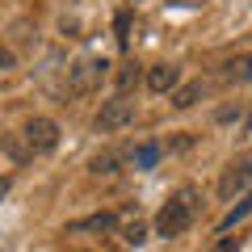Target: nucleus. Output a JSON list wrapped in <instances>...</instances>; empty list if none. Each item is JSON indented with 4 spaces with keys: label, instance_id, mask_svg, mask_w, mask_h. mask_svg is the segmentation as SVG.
<instances>
[{
    "label": "nucleus",
    "instance_id": "f257e3e1",
    "mask_svg": "<svg viewBox=\"0 0 252 252\" xmlns=\"http://www.w3.org/2000/svg\"><path fill=\"white\" fill-rule=\"evenodd\" d=\"M198 210H202V193L193 185H181L177 193L156 210V235H160V240L185 235L189 227H193V219H198Z\"/></svg>",
    "mask_w": 252,
    "mask_h": 252
},
{
    "label": "nucleus",
    "instance_id": "f03ea898",
    "mask_svg": "<svg viewBox=\"0 0 252 252\" xmlns=\"http://www.w3.org/2000/svg\"><path fill=\"white\" fill-rule=\"evenodd\" d=\"M105 76H109V59H105V55H80V59L67 67L63 89H67V97H89V93L101 89Z\"/></svg>",
    "mask_w": 252,
    "mask_h": 252
},
{
    "label": "nucleus",
    "instance_id": "7ed1b4c3",
    "mask_svg": "<svg viewBox=\"0 0 252 252\" xmlns=\"http://www.w3.org/2000/svg\"><path fill=\"white\" fill-rule=\"evenodd\" d=\"M135 118H139V105L130 97H109V101H101L97 118H93V130L97 135H118L126 126H135Z\"/></svg>",
    "mask_w": 252,
    "mask_h": 252
},
{
    "label": "nucleus",
    "instance_id": "20e7f679",
    "mask_svg": "<svg viewBox=\"0 0 252 252\" xmlns=\"http://www.w3.org/2000/svg\"><path fill=\"white\" fill-rule=\"evenodd\" d=\"M17 139L26 143L30 156H51L55 147H59V122H55V118H30Z\"/></svg>",
    "mask_w": 252,
    "mask_h": 252
},
{
    "label": "nucleus",
    "instance_id": "39448f33",
    "mask_svg": "<svg viewBox=\"0 0 252 252\" xmlns=\"http://www.w3.org/2000/svg\"><path fill=\"white\" fill-rule=\"evenodd\" d=\"M252 193V160H240L231 164V168H223V177H219V198L223 202H240Z\"/></svg>",
    "mask_w": 252,
    "mask_h": 252
},
{
    "label": "nucleus",
    "instance_id": "423d86ee",
    "mask_svg": "<svg viewBox=\"0 0 252 252\" xmlns=\"http://www.w3.org/2000/svg\"><path fill=\"white\" fill-rule=\"evenodd\" d=\"M143 84L152 93H177L181 89V67L177 63H156V67L143 72Z\"/></svg>",
    "mask_w": 252,
    "mask_h": 252
},
{
    "label": "nucleus",
    "instance_id": "0eeeda50",
    "mask_svg": "<svg viewBox=\"0 0 252 252\" xmlns=\"http://www.w3.org/2000/svg\"><path fill=\"white\" fill-rule=\"evenodd\" d=\"M118 227V215H89V219H76L67 231L72 235H80V231H97V235H109Z\"/></svg>",
    "mask_w": 252,
    "mask_h": 252
},
{
    "label": "nucleus",
    "instance_id": "6e6552de",
    "mask_svg": "<svg viewBox=\"0 0 252 252\" xmlns=\"http://www.w3.org/2000/svg\"><path fill=\"white\" fill-rule=\"evenodd\" d=\"M202 97H206V84H202V80H189V84H181V89L172 93V109H193Z\"/></svg>",
    "mask_w": 252,
    "mask_h": 252
},
{
    "label": "nucleus",
    "instance_id": "1a4fd4ad",
    "mask_svg": "<svg viewBox=\"0 0 252 252\" xmlns=\"http://www.w3.org/2000/svg\"><path fill=\"white\" fill-rule=\"evenodd\" d=\"M223 80L227 84H248L252 80V51L240 55V59H231V63H223Z\"/></svg>",
    "mask_w": 252,
    "mask_h": 252
},
{
    "label": "nucleus",
    "instance_id": "9d476101",
    "mask_svg": "<svg viewBox=\"0 0 252 252\" xmlns=\"http://www.w3.org/2000/svg\"><path fill=\"white\" fill-rule=\"evenodd\" d=\"M139 80H143V67H139L135 59H126L122 67H118V72H114V84H118V97H126V93L135 89Z\"/></svg>",
    "mask_w": 252,
    "mask_h": 252
},
{
    "label": "nucleus",
    "instance_id": "9b49d317",
    "mask_svg": "<svg viewBox=\"0 0 252 252\" xmlns=\"http://www.w3.org/2000/svg\"><path fill=\"white\" fill-rule=\"evenodd\" d=\"M118 164H122V152L105 147L101 156H93V160H89V172H93V177H114V172H118Z\"/></svg>",
    "mask_w": 252,
    "mask_h": 252
},
{
    "label": "nucleus",
    "instance_id": "f8f14e48",
    "mask_svg": "<svg viewBox=\"0 0 252 252\" xmlns=\"http://www.w3.org/2000/svg\"><path fill=\"white\" fill-rule=\"evenodd\" d=\"M118 223H122V240H126V244H143V240H147V227L139 223V219L118 215Z\"/></svg>",
    "mask_w": 252,
    "mask_h": 252
},
{
    "label": "nucleus",
    "instance_id": "ddd939ff",
    "mask_svg": "<svg viewBox=\"0 0 252 252\" xmlns=\"http://www.w3.org/2000/svg\"><path fill=\"white\" fill-rule=\"evenodd\" d=\"M160 152H164L160 143H143V147L135 152V168H152V164L160 160Z\"/></svg>",
    "mask_w": 252,
    "mask_h": 252
},
{
    "label": "nucleus",
    "instance_id": "4468645a",
    "mask_svg": "<svg viewBox=\"0 0 252 252\" xmlns=\"http://www.w3.org/2000/svg\"><path fill=\"white\" fill-rule=\"evenodd\" d=\"M193 143H198V135H189V130H177V135L164 143V152H189Z\"/></svg>",
    "mask_w": 252,
    "mask_h": 252
},
{
    "label": "nucleus",
    "instance_id": "2eb2a0df",
    "mask_svg": "<svg viewBox=\"0 0 252 252\" xmlns=\"http://www.w3.org/2000/svg\"><path fill=\"white\" fill-rule=\"evenodd\" d=\"M240 248H244V240H240V235H219V244H215L210 252H240Z\"/></svg>",
    "mask_w": 252,
    "mask_h": 252
},
{
    "label": "nucleus",
    "instance_id": "dca6fc26",
    "mask_svg": "<svg viewBox=\"0 0 252 252\" xmlns=\"http://www.w3.org/2000/svg\"><path fill=\"white\" fill-rule=\"evenodd\" d=\"M126 30H130V13H118V42L122 46H126V38H130Z\"/></svg>",
    "mask_w": 252,
    "mask_h": 252
},
{
    "label": "nucleus",
    "instance_id": "f3484780",
    "mask_svg": "<svg viewBox=\"0 0 252 252\" xmlns=\"http://www.w3.org/2000/svg\"><path fill=\"white\" fill-rule=\"evenodd\" d=\"M172 9H198V4H206V0H168Z\"/></svg>",
    "mask_w": 252,
    "mask_h": 252
},
{
    "label": "nucleus",
    "instance_id": "a211bd4d",
    "mask_svg": "<svg viewBox=\"0 0 252 252\" xmlns=\"http://www.w3.org/2000/svg\"><path fill=\"white\" fill-rule=\"evenodd\" d=\"M9 67H13V55H9V51H0V72H9Z\"/></svg>",
    "mask_w": 252,
    "mask_h": 252
},
{
    "label": "nucleus",
    "instance_id": "6ab92c4d",
    "mask_svg": "<svg viewBox=\"0 0 252 252\" xmlns=\"http://www.w3.org/2000/svg\"><path fill=\"white\" fill-rule=\"evenodd\" d=\"M9 198V177H4V172H0V202Z\"/></svg>",
    "mask_w": 252,
    "mask_h": 252
},
{
    "label": "nucleus",
    "instance_id": "aec40b11",
    "mask_svg": "<svg viewBox=\"0 0 252 252\" xmlns=\"http://www.w3.org/2000/svg\"><path fill=\"white\" fill-rule=\"evenodd\" d=\"M80 252H93V248H80Z\"/></svg>",
    "mask_w": 252,
    "mask_h": 252
}]
</instances>
